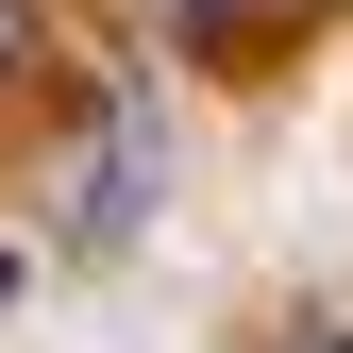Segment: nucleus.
<instances>
[{"label": "nucleus", "mask_w": 353, "mask_h": 353, "mask_svg": "<svg viewBox=\"0 0 353 353\" xmlns=\"http://www.w3.org/2000/svg\"><path fill=\"white\" fill-rule=\"evenodd\" d=\"M168 17H202V34H219V17H252V0H168Z\"/></svg>", "instance_id": "20e7f679"}, {"label": "nucleus", "mask_w": 353, "mask_h": 353, "mask_svg": "<svg viewBox=\"0 0 353 353\" xmlns=\"http://www.w3.org/2000/svg\"><path fill=\"white\" fill-rule=\"evenodd\" d=\"M286 353H353V320H286Z\"/></svg>", "instance_id": "7ed1b4c3"}, {"label": "nucleus", "mask_w": 353, "mask_h": 353, "mask_svg": "<svg viewBox=\"0 0 353 353\" xmlns=\"http://www.w3.org/2000/svg\"><path fill=\"white\" fill-rule=\"evenodd\" d=\"M152 219V118H118V135H84V168H68V252H118Z\"/></svg>", "instance_id": "f257e3e1"}, {"label": "nucleus", "mask_w": 353, "mask_h": 353, "mask_svg": "<svg viewBox=\"0 0 353 353\" xmlns=\"http://www.w3.org/2000/svg\"><path fill=\"white\" fill-rule=\"evenodd\" d=\"M34 51H51V0H0V84H34Z\"/></svg>", "instance_id": "f03ea898"}]
</instances>
